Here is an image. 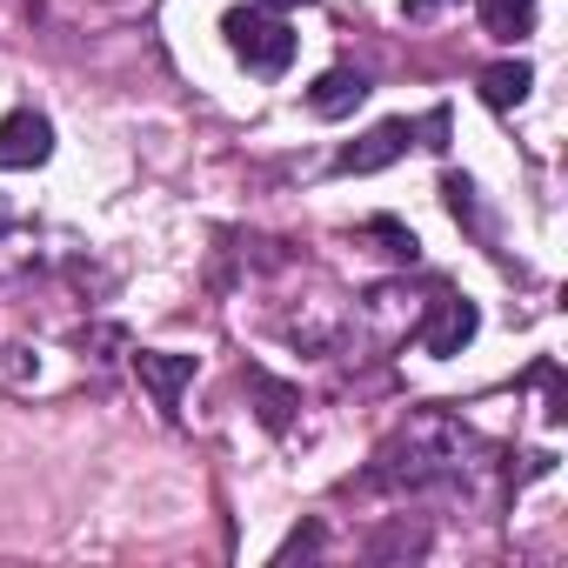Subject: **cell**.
Listing matches in <instances>:
<instances>
[{
  "label": "cell",
  "instance_id": "6da1fadb",
  "mask_svg": "<svg viewBox=\"0 0 568 568\" xmlns=\"http://www.w3.org/2000/svg\"><path fill=\"white\" fill-rule=\"evenodd\" d=\"M221 34H227L234 61H241L247 74H261V81L288 74V61H295V34H288V21H274V14H261V8H227Z\"/></svg>",
  "mask_w": 568,
  "mask_h": 568
},
{
  "label": "cell",
  "instance_id": "7a4b0ae2",
  "mask_svg": "<svg viewBox=\"0 0 568 568\" xmlns=\"http://www.w3.org/2000/svg\"><path fill=\"white\" fill-rule=\"evenodd\" d=\"M48 154H54V128H48V114L14 108L8 121H0V174H14V168H41Z\"/></svg>",
  "mask_w": 568,
  "mask_h": 568
},
{
  "label": "cell",
  "instance_id": "3957f363",
  "mask_svg": "<svg viewBox=\"0 0 568 568\" xmlns=\"http://www.w3.org/2000/svg\"><path fill=\"white\" fill-rule=\"evenodd\" d=\"M475 328H481L475 302H462V295H442V302L428 308V322H422V348H428L435 362H448V355H462V348L475 342Z\"/></svg>",
  "mask_w": 568,
  "mask_h": 568
},
{
  "label": "cell",
  "instance_id": "277c9868",
  "mask_svg": "<svg viewBox=\"0 0 568 568\" xmlns=\"http://www.w3.org/2000/svg\"><path fill=\"white\" fill-rule=\"evenodd\" d=\"M408 141H415V128H408V121H382V128H368L362 141H348V148L335 154V168H342V174H375V168L402 161V154H408Z\"/></svg>",
  "mask_w": 568,
  "mask_h": 568
},
{
  "label": "cell",
  "instance_id": "5b68a950",
  "mask_svg": "<svg viewBox=\"0 0 568 568\" xmlns=\"http://www.w3.org/2000/svg\"><path fill=\"white\" fill-rule=\"evenodd\" d=\"M368 101V74L362 68H328L315 88H308V108L322 114V121H342V114H355Z\"/></svg>",
  "mask_w": 568,
  "mask_h": 568
},
{
  "label": "cell",
  "instance_id": "8992f818",
  "mask_svg": "<svg viewBox=\"0 0 568 568\" xmlns=\"http://www.w3.org/2000/svg\"><path fill=\"white\" fill-rule=\"evenodd\" d=\"M134 368H141V382L154 388V402H161V408H174V402H181V388L194 382V355H168V348H141V355H134Z\"/></svg>",
  "mask_w": 568,
  "mask_h": 568
},
{
  "label": "cell",
  "instance_id": "52a82bcc",
  "mask_svg": "<svg viewBox=\"0 0 568 568\" xmlns=\"http://www.w3.org/2000/svg\"><path fill=\"white\" fill-rule=\"evenodd\" d=\"M528 88H535V68H528V61H495V68L481 74V101H488L495 114L521 108V101H528Z\"/></svg>",
  "mask_w": 568,
  "mask_h": 568
},
{
  "label": "cell",
  "instance_id": "ba28073f",
  "mask_svg": "<svg viewBox=\"0 0 568 568\" xmlns=\"http://www.w3.org/2000/svg\"><path fill=\"white\" fill-rule=\"evenodd\" d=\"M247 388L261 395V422H267V428H288V422H295V408H302V395H295L288 382H274L267 368H247Z\"/></svg>",
  "mask_w": 568,
  "mask_h": 568
},
{
  "label": "cell",
  "instance_id": "9c48e42d",
  "mask_svg": "<svg viewBox=\"0 0 568 568\" xmlns=\"http://www.w3.org/2000/svg\"><path fill=\"white\" fill-rule=\"evenodd\" d=\"M481 21H488V34H501V41H521V34L535 28V0H481Z\"/></svg>",
  "mask_w": 568,
  "mask_h": 568
},
{
  "label": "cell",
  "instance_id": "30bf717a",
  "mask_svg": "<svg viewBox=\"0 0 568 568\" xmlns=\"http://www.w3.org/2000/svg\"><path fill=\"white\" fill-rule=\"evenodd\" d=\"M368 234H375V241H388V254H395V261H415V247H422L402 221H368Z\"/></svg>",
  "mask_w": 568,
  "mask_h": 568
},
{
  "label": "cell",
  "instance_id": "8fae6325",
  "mask_svg": "<svg viewBox=\"0 0 568 568\" xmlns=\"http://www.w3.org/2000/svg\"><path fill=\"white\" fill-rule=\"evenodd\" d=\"M428 8H442V0H408V14H428Z\"/></svg>",
  "mask_w": 568,
  "mask_h": 568
},
{
  "label": "cell",
  "instance_id": "7c38bea8",
  "mask_svg": "<svg viewBox=\"0 0 568 568\" xmlns=\"http://www.w3.org/2000/svg\"><path fill=\"white\" fill-rule=\"evenodd\" d=\"M254 8H302V0H254Z\"/></svg>",
  "mask_w": 568,
  "mask_h": 568
}]
</instances>
